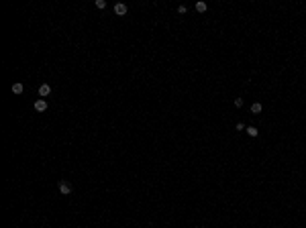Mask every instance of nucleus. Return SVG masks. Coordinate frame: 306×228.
<instances>
[{
    "mask_svg": "<svg viewBox=\"0 0 306 228\" xmlns=\"http://www.w3.org/2000/svg\"><path fill=\"white\" fill-rule=\"evenodd\" d=\"M261 110H263V106H261L259 102H255V104H251V112H253V114H259V112H261Z\"/></svg>",
    "mask_w": 306,
    "mask_h": 228,
    "instance_id": "39448f33",
    "label": "nucleus"
},
{
    "mask_svg": "<svg viewBox=\"0 0 306 228\" xmlns=\"http://www.w3.org/2000/svg\"><path fill=\"white\" fill-rule=\"evenodd\" d=\"M237 130H247V126H245L243 122H239V124H237Z\"/></svg>",
    "mask_w": 306,
    "mask_h": 228,
    "instance_id": "9b49d317",
    "label": "nucleus"
},
{
    "mask_svg": "<svg viewBox=\"0 0 306 228\" xmlns=\"http://www.w3.org/2000/svg\"><path fill=\"white\" fill-rule=\"evenodd\" d=\"M196 10L198 12H204L206 10V2H196Z\"/></svg>",
    "mask_w": 306,
    "mask_h": 228,
    "instance_id": "0eeeda50",
    "label": "nucleus"
},
{
    "mask_svg": "<svg viewBox=\"0 0 306 228\" xmlns=\"http://www.w3.org/2000/svg\"><path fill=\"white\" fill-rule=\"evenodd\" d=\"M12 92H14V94H23V84H20V81L12 84Z\"/></svg>",
    "mask_w": 306,
    "mask_h": 228,
    "instance_id": "423d86ee",
    "label": "nucleus"
},
{
    "mask_svg": "<svg viewBox=\"0 0 306 228\" xmlns=\"http://www.w3.org/2000/svg\"><path fill=\"white\" fill-rule=\"evenodd\" d=\"M106 6V2L104 0H96V8H104Z\"/></svg>",
    "mask_w": 306,
    "mask_h": 228,
    "instance_id": "1a4fd4ad",
    "label": "nucleus"
},
{
    "mask_svg": "<svg viewBox=\"0 0 306 228\" xmlns=\"http://www.w3.org/2000/svg\"><path fill=\"white\" fill-rule=\"evenodd\" d=\"M35 110H37V112H45V110H47V102L43 100V98L37 100V102H35Z\"/></svg>",
    "mask_w": 306,
    "mask_h": 228,
    "instance_id": "7ed1b4c3",
    "label": "nucleus"
},
{
    "mask_svg": "<svg viewBox=\"0 0 306 228\" xmlns=\"http://www.w3.org/2000/svg\"><path fill=\"white\" fill-rule=\"evenodd\" d=\"M51 94V86L49 84H43V86H39V96L41 98H45V96Z\"/></svg>",
    "mask_w": 306,
    "mask_h": 228,
    "instance_id": "f03ea898",
    "label": "nucleus"
},
{
    "mask_svg": "<svg viewBox=\"0 0 306 228\" xmlns=\"http://www.w3.org/2000/svg\"><path fill=\"white\" fill-rule=\"evenodd\" d=\"M235 106H237V108L243 106V98H235Z\"/></svg>",
    "mask_w": 306,
    "mask_h": 228,
    "instance_id": "9d476101",
    "label": "nucleus"
},
{
    "mask_svg": "<svg viewBox=\"0 0 306 228\" xmlns=\"http://www.w3.org/2000/svg\"><path fill=\"white\" fill-rule=\"evenodd\" d=\"M114 12H116V14H127V4L118 2V4L114 6Z\"/></svg>",
    "mask_w": 306,
    "mask_h": 228,
    "instance_id": "20e7f679",
    "label": "nucleus"
},
{
    "mask_svg": "<svg viewBox=\"0 0 306 228\" xmlns=\"http://www.w3.org/2000/svg\"><path fill=\"white\" fill-rule=\"evenodd\" d=\"M57 188H59V192H61L63 195H69V194H72V185H69L68 181H59V183H57Z\"/></svg>",
    "mask_w": 306,
    "mask_h": 228,
    "instance_id": "f257e3e1",
    "label": "nucleus"
},
{
    "mask_svg": "<svg viewBox=\"0 0 306 228\" xmlns=\"http://www.w3.org/2000/svg\"><path fill=\"white\" fill-rule=\"evenodd\" d=\"M247 134H249V136H257V128L255 126H247Z\"/></svg>",
    "mask_w": 306,
    "mask_h": 228,
    "instance_id": "6e6552de",
    "label": "nucleus"
}]
</instances>
